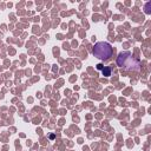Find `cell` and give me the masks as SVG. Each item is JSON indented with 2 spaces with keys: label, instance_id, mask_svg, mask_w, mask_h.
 <instances>
[{
  "label": "cell",
  "instance_id": "6da1fadb",
  "mask_svg": "<svg viewBox=\"0 0 151 151\" xmlns=\"http://www.w3.org/2000/svg\"><path fill=\"white\" fill-rule=\"evenodd\" d=\"M117 65L126 71H138L141 69V60L132 55L129 51L120 52L117 57Z\"/></svg>",
  "mask_w": 151,
  "mask_h": 151
},
{
  "label": "cell",
  "instance_id": "5b68a950",
  "mask_svg": "<svg viewBox=\"0 0 151 151\" xmlns=\"http://www.w3.org/2000/svg\"><path fill=\"white\" fill-rule=\"evenodd\" d=\"M97 69H98V70H103L104 65H103V64H98V65H97Z\"/></svg>",
  "mask_w": 151,
  "mask_h": 151
},
{
  "label": "cell",
  "instance_id": "7a4b0ae2",
  "mask_svg": "<svg viewBox=\"0 0 151 151\" xmlns=\"http://www.w3.org/2000/svg\"><path fill=\"white\" fill-rule=\"evenodd\" d=\"M92 53L96 58L100 59V60H107V59H110V57H112L113 47L106 41H98L93 46Z\"/></svg>",
  "mask_w": 151,
  "mask_h": 151
},
{
  "label": "cell",
  "instance_id": "3957f363",
  "mask_svg": "<svg viewBox=\"0 0 151 151\" xmlns=\"http://www.w3.org/2000/svg\"><path fill=\"white\" fill-rule=\"evenodd\" d=\"M102 73H103L104 77H110L111 76V67H109V66H104V69L102 70Z\"/></svg>",
  "mask_w": 151,
  "mask_h": 151
},
{
  "label": "cell",
  "instance_id": "277c9868",
  "mask_svg": "<svg viewBox=\"0 0 151 151\" xmlns=\"http://www.w3.org/2000/svg\"><path fill=\"white\" fill-rule=\"evenodd\" d=\"M150 5H151V3H148L146 4V7H145V12H146V13H150V10H149V7H150Z\"/></svg>",
  "mask_w": 151,
  "mask_h": 151
}]
</instances>
